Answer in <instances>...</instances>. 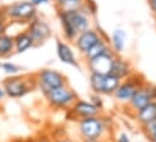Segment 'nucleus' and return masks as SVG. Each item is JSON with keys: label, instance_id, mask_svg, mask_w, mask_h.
<instances>
[{"label": "nucleus", "instance_id": "obj_1", "mask_svg": "<svg viewBox=\"0 0 156 142\" xmlns=\"http://www.w3.org/2000/svg\"><path fill=\"white\" fill-rule=\"evenodd\" d=\"M114 122L113 118L105 114L85 118L78 122V133L81 140L104 141L112 139Z\"/></svg>", "mask_w": 156, "mask_h": 142}, {"label": "nucleus", "instance_id": "obj_2", "mask_svg": "<svg viewBox=\"0 0 156 142\" xmlns=\"http://www.w3.org/2000/svg\"><path fill=\"white\" fill-rule=\"evenodd\" d=\"M1 86L5 90L6 96H9L10 99H21L38 88L34 75L7 76L1 82Z\"/></svg>", "mask_w": 156, "mask_h": 142}, {"label": "nucleus", "instance_id": "obj_3", "mask_svg": "<svg viewBox=\"0 0 156 142\" xmlns=\"http://www.w3.org/2000/svg\"><path fill=\"white\" fill-rule=\"evenodd\" d=\"M7 22H18L23 24L30 23L38 17V7L30 0H20L0 7Z\"/></svg>", "mask_w": 156, "mask_h": 142}, {"label": "nucleus", "instance_id": "obj_4", "mask_svg": "<svg viewBox=\"0 0 156 142\" xmlns=\"http://www.w3.org/2000/svg\"><path fill=\"white\" fill-rule=\"evenodd\" d=\"M34 76L37 81V87L44 96H46L50 92L68 84L67 76L61 71L55 69H50V68L41 69L37 73H34Z\"/></svg>", "mask_w": 156, "mask_h": 142}, {"label": "nucleus", "instance_id": "obj_5", "mask_svg": "<svg viewBox=\"0 0 156 142\" xmlns=\"http://www.w3.org/2000/svg\"><path fill=\"white\" fill-rule=\"evenodd\" d=\"M44 98L48 107L55 111H68L73 107V105L79 99L76 92L68 84L50 92Z\"/></svg>", "mask_w": 156, "mask_h": 142}, {"label": "nucleus", "instance_id": "obj_6", "mask_svg": "<svg viewBox=\"0 0 156 142\" xmlns=\"http://www.w3.org/2000/svg\"><path fill=\"white\" fill-rule=\"evenodd\" d=\"M145 82H147V79L144 78L143 75L134 72L133 75H131L126 79L121 81L120 86L117 87V89L115 90L113 96L116 100L117 104L125 106L131 101V99L139 90V88L144 86Z\"/></svg>", "mask_w": 156, "mask_h": 142}, {"label": "nucleus", "instance_id": "obj_7", "mask_svg": "<svg viewBox=\"0 0 156 142\" xmlns=\"http://www.w3.org/2000/svg\"><path fill=\"white\" fill-rule=\"evenodd\" d=\"M88 83L92 93L110 96V95H114L115 90L121 83V79L114 76L113 73L90 72Z\"/></svg>", "mask_w": 156, "mask_h": 142}, {"label": "nucleus", "instance_id": "obj_8", "mask_svg": "<svg viewBox=\"0 0 156 142\" xmlns=\"http://www.w3.org/2000/svg\"><path fill=\"white\" fill-rule=\"evenodd\" d=\"M156 100V84L145 82L143 87L139 88V90L134 94V96L131 99V101L125 105L127 110L126 113L131 117H133L138 111H140L143 107H145L149 103Z\"/></svg>", "mask_w": 156, "mask_h": 142}, {"label": "nucleus", "instance_id": "obj_9", "mask_svg": "<svg viewBox=\"0 0 156 142\" xmlns=\"http://www.w3.org/2000/svg\"><path fill=\"white\" fill-rule=\"evenodd\" d=\"M107 37L105 34L97 28H90L82 33H80L76 39L74 40L73 45L76 48V51L79 52V54L82 57L85 53H87L98 41H101L102 39Z\"/></svg>", "mask_w": 156, "mask_h": 142}, {"label": "nucleus", "instance_id": "obj_10", "mask_svg": "<svg viewBox=\"0 0 156 142\" xmlns=\"http://www.w3.org/2000/svg\"><path fill=\"white\" fill-rule=\"evenodd\" d=\"M67 112H68V118L70 120H76V122L85 118L101 116L103 113L102 110L96 106L91 100H85V99H78L73 107Z\"/></svg>", "mask_w": 156, "mask_h": 142}, {"label": "nucleus", "instance_id": "obj_11", "mask_svg": "<svg viewBox=\"0 0 156 142\" xmlns=\"http://www.w3.org/2000/svg\"><path fill=\"white\" fill-rule=\"evenodd\" d=\"M27 32L34 40L35 47L44 45L52 36L51 25L48 24V22L46 19H44L42 17H39V16L37 18H34L30 23L27 24Z\"/></svg>", "mask_w": 156, "mask_h": 142}, {"label": "nucleus", "instance_id": "obj_12", "mask_svg": "<svg viewBox=\"0 0 156 142\" xmlns=\"http://www.w3.org/2000/svg\"><path fill=\"white\" fill-rule=\"evenodd\" d=\"M116 57V53L109 48L103 54L90 59L86 62V66L90 72H97V73H112V68L114 59Z\"/></svg>", "mask_w": 156, "mask_h": 142}, {"label": "nucleus", "instance_id": "obj_13", "mask_svg": "<svg viewBox=\"0 0 156 142\" xmlns=\"http://www.w3.org/2000/svg\"><path fill=\"white\" fill-rule=\"evenodd\" d=\"M59 11V10H58ZM66 17L68 18L72 27L75 29V32L80 34L90 28H92V16L86 13L83 10L78 8L73 11H63Z\"/></svg>", "mask_w": 156, "mask_h": 142}, {"label": "nucleus", "instance_id": "obj_14", "mask_svg": "<svg viewBox=\"0 0 156 142\" xmlns=\"http://www.w3.org/2000/svg\"><path fill=\"white\" fill-rule=\"evenodd\" d=\"M56 53L61 63L69 66L79 68V60L75 54V51L72 47V45L68 43L66 40H59V39L56 40Z\"/></svg>", "mask_w": 156, "mask_h": 142}, {"label": "nucleus", "instance_id": "obj_15", "mask_svg": "<svg viewBox=\"0 0 156 142\" xmlns=\"http://www.w3.org/2000/svg\"><path fill=\"white\" fill-rule=\"evenodd\" d=\"M134 72L136 71L133 69L132 63L129 60L125 59L123 57H121L120 54H116L114 63H113L112 73L122 81V79H126L127 77H129L131 75H133Z\"/></svg>", "mask_w": 156, "mask_h": 142}, {"label": "nucleus", "instance_id": "obj_16", "mask_svg": "<svg viewBox=\"0 0 156 142\" xmlns=\"http://www.w3.org/2000/svg\"><path fill=\"white\" fill-rule=\"evenodd\" d=\"M13 39H15V53H17V54H22V53L27 52L28 49L35 47L34 40L29 35L27 29L16 34L13 36Z\"/></svg>", "mask_w": 156, "mask_h": 142}, {"label": "nucleus", "instance_id": "obj_17", "mask_svg": "<svg viewBox=\"0 0 156 142\" xmlns=\"http://www.w3.org/2000/svg\"><path fill=\"white\" fill-rule=\"evenodd\" d=\"M133 118L136 119V122L138 123L139 127L149 123V122H153L156 120V100L149 103L145 107H143L140 111H138Z\"/></svg>", "mask_w": 156, "mask_h": 142}, {"label": "nucleus", "instance_id": "obj_18", "mask_svg": "<svg viewBox=\"0 0 156 142\" xmlns=\"http://www.w3.org/2000/svg\"><path fill=\"white\" fill-rule=\"evenodd\" d=\"M126 39H127V33L125 29L122 28H116L109 39V45L110 48L116 53L120 54L121 52H123L125 47H126Z\"/></svg>", "mask_w": 156, "mask_h": 142}, {"label": "nucleus", "instance_id": "obj_19", "mask_svg": "<svg viewBox=\"0 0 156 142\" xmlns=\"http://www.w3.org/2000/svg\"><path fill=\"white\" fill-rule=\"evenodd\" d=\"M15 53V39L5 33L0 35V59H7Z\"/></svg>", "mask_w": 156, "mask_h": 142}, {"label": "nucleus", "instance_id": "obj_20", "mask_svg": "<svg viewBox=\"0 0 156 142\" xmlns=\"http://www.w3.org/2000/svg\"><path fill=\"white\" fill-rule=\"evenodd\" d=\"M109 48H110L109 39H108V37H104V39H102L101 41H98L87 53H85V54L82 56V58H83L85 62H87V60H90V59H93V58H96V57L103 54V53L107 52Z\"/></svg>", "mask_w": 156, "mask_h": 142}, {"label": "nucleus", "instance_id": "obj_21", "mask_svg": "<svg viewBox=\"0 0 156 142\" xmlns=\"http://www.w3.org/2000/svg\"><path fill=\"white\" fill-rule=\"evenodd\" d=\"M1 70L7 76H15V75H20L22 69H21V66H18L17 64H15L12 62H4L1 64Z\"/></svg>", "mask_w": 156, "mask_h": 142}, {"label": "nucleus", "instance_id": "obj_22", "mask_svg": "<svg viewBox=\"0 0 156 142\" xmlns=\"http://www.w3.org/2000/svg\"><path fill=\"white\" fill-rule=\"evenodd\" d=\"M90 100L96 105L97 107H99L101 110H103V106H104V103H103V99H102V95L99 94H96V93H92L91 94V98Z\"/></svg>", "mask_w": 156, "mask_h": 142}, {"label": "nucleus", "instance_id": "obj_23", "mask_svg": "<svg viewBox=\"0 0 156 142\" xmlns=\"http://www.w3.org/2000/svg\"><path fill=\"white\" fill-rule=\"evenodd\" d=\"M113 140H114V142H131V137H129V135L127 133L120 131Z\"/></svg>", "mask_w": 156, "mask_h": 142}, {"label": "nucleus", "instance_id": "obj_24", "mask_svg": "<svg viewBox=\"0 0 156 142\" xmlns=\"http://www.w3.org/2000/svg\"><path fill=\"white\" fill-rule=\"evenodd\" d=\"M6 28H7V19L4 16L1 8H0V35L6 33Z\"/></svg>", "mask_w": 156, "mask_h": 142}, {"label": "nucleus", "instance_id": "obj_25", "mask_svg": "<svg viewBox=\"0 0 156 142\" xmlns=\"http://www.w3.org/2000/svg\"><path fill=\"white\" fill-rule=\"evenodd\" d=\"M37 7H39V6H42V5H47V4H50V2H52V0H30Z\"/></svg>", "mask_w": 156, "mask_h": 142}, {"label": "nucleus", "instance_id": "obj_26", "mask_svg": "<svg viewBox=\"0 0 156 142\" xmlns=\"http://www.w3.org/2000/svg\"><path fill=\"white\" fill-rule=\"evenodd\" d=\"M147 1H148V5H149L150 11L154 13V16L156 17V0H147Z\"/></svg>", "mask_w": 156, "mask_h": 142}, {"label": "nucleus", "instance_id": "obj_27", "mask_svg": "<svg viewBox=\"0 0 156 142\" xmlns=\"http://www.w3.org/2000/svg\"><path fill=\"white\" fill-rule=\"evenodd\" d=\"M52 142H75L74 140H72L70 137H62V139H56V140H52Z\"/></svg>", "mask_w": 156, "mask_h": 142}, {"label": "nucleus", "instance_id": "obj_28", "mask_svg": "<svg viewBox=\"0 0 156 142\" xmlns=\"http://www.w3.org/2000/svg\"><path fill=\"white\" fill-rule=\"evenodd\" d=\"M35 141L37 142H52V139H48V136L47 137H42V136H40L38 139H35Z\"/></svg>", "mask_w": 156, "mask_h": 142}, {"label": "nucleus", "instance_id": "obj_29", "mask_svg": "<svg viewBox=\"0 0 156 142\" xmlns=\"http://www.w3.org/2000/svg\"><path fill=\"white\" fill-rule=\"evenodd\" d=\"M5 96H6V94H5V90H4L2 86H0V103H1V100H2Z\"/></svg>", "mask_w": 156, "mask_h": 142}, {"label": "nucleus", "instance_id": "obj_30", "mask_svg": "<svg viewBox=\"0 0 156 142\" xmlns=\"http://www.w3.org/2000/svg\"><path fill=\"white\" fill-rule=\"evenodd\" d=\"M66 1H67V0H52V2L56 5V7H57V6H59V5H62V4H63V2H66Z\"/></svg>", "mask_w": 156, "mask_h": 142}, {"label": "nucleus", "instance_id": "obj_31", "mask_svg": "<svg viewBox=\"0 0 156 142\" xmlns=\"http://www.w3.org/2000/svg\"><path fill=\"white\" fill-rule=\"evenodd\" d=\"M148 140H149L150 142H156V131L150 136V137H148Z\"/></svg>", "mask_w": 156, "mask_h": 142}, {"label": "nucleus", "instance_id": "obj_32", "mask_svg": "<svg viewBox=\"0 0 156 142\" xmlns=\"http://www.w3.org/2000/svg\"><path fill=\"white\" fill-rule=\"evenodd\" d=\"M81 142H102L98 140H81Z\"/></svg>", "mask_w": 156, "mask_h": 142}, {"label": "nucleus", "instance_id": "obj_33", "mask_svg": "<svg viewBox=\"0 0 156 142\" xmlns=\"http://www.w3.org/2000/svg\"><path fill=\"white\" fill-rule=\"evenodd\" d=\"M102 142H114V140H113V139H108V140H104V141H102Z\"/></svg>", "mask_w": 156, "mask_h": 142}, {"label": "nucleus", "instance_id": "obj_34", "mask_svg": "<svg viewBox=\"0 0 156 142\" xmlns=\"http://www.w3.org/2000/svg\"><path fill=\"white\" fill-rule=\"evenodd\" d=\"M12 142H26V140H21V139H20V140H15V141H12Z\"/></svg>", "mask_w": 156, "mask_h": 142}, {"label": "nucleus", "instance_id": "obj_35", "mask_svg": "<svg viewBox=\"0 0 156 142\" xmlns=\"http://www.w3.org/2000/svg\"><path fill=\"white\" fill-rule=\"evenodd\" d=\"M78 1H80V2H83V1H86V0H78Z\"/></svg>", "mask_w": 156, "mask_h": 142}, {"label": "nucleus", "instance_id": "obj_36", "mask_svg": "<svg viewBox=\"0 0 156 142\" xmlns=\"http://www.w3.org/2000/svg\"><path fill=\"white\" fill-rule=\"evenodd\" d=\"M1 64H2V63H1V62H0V71H1Z\"/></svg>", "mask_w": 156, "mask_h": 142}, {"label": "nucleus", "instance_id": "obj_37", "mask_svg": "<svg viewBox=\"0 0 156 142\" xmlns=\"http://www.w3.org/2000/svg\"><path fill=\"white\" fill-rule=\"evenodd\" d=\"M155 22H156V17H155Z\"/></svg>", "mask_w": 156, "mask_h": 142}]
</instances>
